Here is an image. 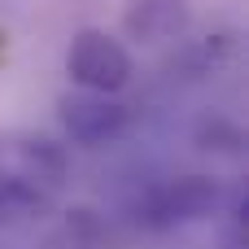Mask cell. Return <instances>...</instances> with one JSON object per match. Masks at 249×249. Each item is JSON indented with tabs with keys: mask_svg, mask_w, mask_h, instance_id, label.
Instances as JSON below:
<instances>
[{
	"mask_svg": "<svg viewBox=\"0 0 249 249\" xmlns=\"http://www.w3.org/2000/svg\"><path fill=\"white\" fill-rule=\"evenodd\" d=\"M66 74L92 92H123L131 83L136 66H131V53L123 39H114L101 26H83V31H74V39L66 48Z\"/></svg>",
	"mask_w": 249,
	"mask_h": 249,
	"instance_id": "cell-3",
	"label": "cell"
},
{
	"mask_svg": "<svg viewBox=\"0 0 249 249\" xmlns=\"http://www.w3.org/2000/svg\"><path fill=\"white\" fill-rule=\"evenodd\" d=\"M70 179V158L39 131H0V223L44 214Z\"/></svg>",
	"mask_w": 249,
	"mask_h": 249,
	"instance_id": "cell-1",
	"label": "cell"
},
{
	"mask_svg": "<svg viewBox=\"0 0 249 249\" xmlns=\"http://www.w3.org/2000/svg\"><path fill=\"white\" fill-rule=\"evenodd\" d=\"M193 26L188 0H131L123 13V31L140 44H175Z\"/></svg>",
	"mask_w": 249,
	"mask_h": 249,
	"instance_id": "cell-5",
	"label": "cell"
},
{
	"mask_svg": "<svg viewBox=\"0 0 249 249\" xmlns=\"http://www.w3.org/2000/svg\"><path fill=\"white\" fill-rule=\"evenodd\" d=\"M57 114H61V127L74 144H109L127 131L131 123V109L123 101H114V92H92V88H74L57 101Z\"/></svg>",
	"mask_w": 249,
	"mask_h": 249,
	"instance_id": "cell-4",
	"label": "cell"
},
{
	"mask_svg": "<svg viewBox=\"0 0 249 249\" xmlns=\"http://www.w3.org/2000/svg\"><path fill=\"white\" fill-rule=\"evenodd\" d=\"M245 193L241 188H228L210 175H175V179H162L153 184L136 206V223L149 228V232H171V228H188V223H201L210 214H228L232 206H241Z\"/></svg>",
	"mask_w": 249,
	"mask_h": 249,
	"instance_id": "cell-2",
	"label": "cell"
}]
</instances>
